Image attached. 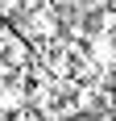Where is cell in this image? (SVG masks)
<instances>
[{
  "mask_svg": "<svg viewBox=\"0 0 116 121\" xmlns=\"http://www.w3.org/2000/svg\"><path fill=\"white\" fill-rule=\"evenodd\" d=\"M91 25H95V29H112V25H116V13H112V9H95Z\"/></svg>",
  "mask_w": 116,
  "mask_h": 121,
  "instance_id": "cell-1",
  "label": "cell"
},
{
  "mask_svg": "<svg viewBox=\"0 0 116 121\" xmlns=\"http://www.w3.org/2000/svg\"><path fill=\"white\" fill-rule=\"evenodd\" d=\"M21 4H25V9H37V4H42V0H21Z\"/></svg>",
  "mask_w": 116,
  "mask_h": 121,
  "instance_id": "cell-3",
  "label": "cell"
},
{
  "mask_svg": "<svg viewBox=\"0 0 116 121\" xmlns=\"http://www.w3.org/2000/svg\"><path fill=\"white\" fill-rule=\"evenodd\" d=\"M70 121H100L95 113H79V117H70Z\"/></svg>",
  "mask_w": 116,
  "mask_h": 121,
  "instance_id": "cell-2",
  "label": "cell"
},
{
  "mask_svg": "<svg viewBox=\"0 0 116 121\" xmlns=\"http://www.w3.org/2000/svg\"><path fill=\"white\" fill-rule=\"evenodd\" d=\"M0 121H8V109H0Z\"/></svg>",
  "mask_w": 116,
  "mask_h": 121,
  "instance_id": "cell-4",
  "label": "cell"
}]
</instances>
